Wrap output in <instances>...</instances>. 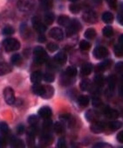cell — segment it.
Returning a JSON list of instances; mask_svg holds the SVG:
<instances>
[{
  "label": "cell",
  "instance_id": "cell-23",
  "mask_svg": "<svg viewBox=\"0 0 123 148\" xmlns=\"http://www.w3.org/2000/svg\"><path fill=\"white\" fill-rule=\"evenodd\" d=\"M70 21H71L70 18L66 15L59 16L58 18V24L61 26H67L70 23Z\"/></svg>",
  "mask_w": 123,
  "mask_h": 148
},
{
  "label": "cell",
  "instance_id": "cell-2",
  "mask_svg": "<svg viewBox=\"0 0 123 148\" xmlns=\"http://www.w3.org/2000/svg\"><path fill=\"white\" fill-rule=\"evenodd\" d=\"M34 60L37 64H44L48 59V55L42 46H37L33 50Z\"/></svg>",
  "mask_w": 123,
  "mask_h": 148
},
{
  "label": "cell",
  "instance_id": "cell-13",
  "mask_svg": "<svg viewBox=\"0 0 123 148\" xmlns=\"http://www.w3.org/2000/svg\"><path fill=\"white\" fill-rule=\"evenodd\" d=\"M54 94V88L51 86H44V89H43V93L41 95V97L43 99H51L52 98Z\"/></svg>",
  "mask_w": 123,
  "mask_h": 148
},
{
  "label": "cell",
  "instance_id": "cell-47",
  "mask_svg": "<svg viewBox=\"0 0 123 148\" xmlns=\"http://www.w3.org/2000/svg\"><path fill=\"white\" fill-rule=\"evenodd\" d=\"M42 5L45 8H51L52 6V0H42Z\"/></svg>",
  "mask_w": 123,
  "mask_h": 148
},
{
  "label": "cell",
  "instance_id": "cell-24",
  "mask_svg": "<svg viewBox=\"0 0 123 148\" xmlns=\"http://www.w3.org/2000/svg\"><path fill=\"white\" fill-rule=\"evenodd\" d=\"M77 101H78V104L82 107H86L89 105V98L86 95H80L78 98Z\"/></svg>",
  "mask_w": 123,
  "mask_h": 148
},
{
  "label": "cell",
  "instance_id": "cell-9",
  "mask_svg": "<svg viewBox=\"0 0 123 148\" xmlns=\"http://www.w3.org/2000/svg\"><path fill=\"white\" fill-rule=\"evenodd\" d=\"M85 117H86V119H87V121L92 122V123H94V122H96V121H99L100 113H99L96 110L90 109V110H88V111L86 112Z\"/></svg>",
  "mask_w": 123,
  "mask_h": 148
},
{
  "label": "cell",
  "instance_id": "cell-3",
  "mask_svg": "<svg viewBox=\"0 0 123 148\" xmlns=\"http://www.w3.org/2000/svg\"><path fill=\"white\" fill-rule=\"evenodd\" d=\"M67 27V37H71L74 34H76L79 30L80 29V22L77 20V19H74V20H71L70 23L66 26Z\"/></svg>",
  "mask_w": 123,
  "mask_h": 148
},
{
  "label": "cell",
  "instance_id": "cell-52",
  "mask_svg": "<svg viewBox=\"0 0 123 148\" xmlns=\"http://www.w3.org/2000/svg\"><path fill=\"white\" fill-rule=\"evenodd\" d=\"M115 70H116L118 72H121V71H122V63H121V62L118 63V64L115 65Z\"/></svg>",
  "mask_w": 123,
  "mask_h": 148
},
{
  "label": "cell",
  "instance_id": "cell-31",
  "mask_svg": "<svg viewBox=\"0 0 123 148\" xmlns=\"http://www.w3.org/2000/svg\"><path fill=\"white\" fill-rule=\"evenodd\" d=\"M53 130L56 133H58V134H61L63 133L64 130H65V127L63 125V124L61 122H56L54 125H53Z\"/></svg>",
  "mask_w": 123,
  "mask_h": 148
},
{
  "label": "cell",
  "instance_id": "cell-25",
  "mask_svg": "<svg viewBox=\"0 0 123 148\" xmlns=\"http://www.w3.org/2000/svg\"><path fill=\"white\" fill-rule=\"evenodd\" d=\"M102 20L106 24H111L113 21V15L109 12H106L102 14Z\"/></svg>",
  "mask_w": 123,
  "mask_h": 148
},
{
  "label": "cell",
  "instance_id": "cell-8",
  "mask_svg": "<svg viewBox=\"0 0 123 148\" xmlns=\"http://www.w3.org/2000/svg\"><path fill=\"white\" fill-rule=\"evenodd\" d=\"M32 25L36 32H38L39 34H44L46 31V26L45 24H43L38 18H33L32 19Z\"/></svg>",
  "mask_w": 123,
  "mask_h": 148
},
{
  "label": "cell",
  "instance_id": "cell-4",
  "mask_svg": "<svg viewBox=\"0 0 123 148\" xmlns=\"http://www.w3.org/2000/svg\"><path fill=\"white\" fill-rule=\"evenodd\" d=\"M3 94H4L5 100L8 105H13L15 103V101H16L15 92L12 88L5 87L3 91Z\"/></svg>",
  "mask_w": 123,
  "mask_h": 148
},
{
  "label": "cell",
  "instance_id": "cell-38",
  "mask_svg": "<svg viewBox=\"0 0 123 148\" xmlns=\"http://www.w3.org/2000/svg\"><path fill=\"white\" fill-rule=\"evenodd\" d=\"M43 79L45 82L47 83H52L54 81L55 79V76H54V74L51 73V72H46L45 74H44L43 75Z\"/></svg>",
  "mask_w": 123,
  "mask_h": 148
},
{
  "label": "cell",
  "instance_id": "cell-26",
  "mask_svg": "<svg viewBox=\"0 0 123 148\" xmlns=\"http://www.w3.org/2000/svg\"><path fill=\"white\" fill-rule=\"evenodd\" d=\"M32 89V92H33L34 94H36V95L41 97V95H42V93H43L44 86H42V85H40V84H34Z\"/></svg>",
  "mask_w": 123,
  "mask_h": 148
},
{
  "label": "cell",
  "instance_id": "cell-35",
  "mask_svg": "<svg viewBox=\"0 0 123 148\" xmlns=\"http://www.w3.org/2000/svg\"><path fill=\"white\" fill-rule=\"evenodd\" d=\"M80 9H81V7H80V5H79V4H76V3H73V4H71L70 5V6H69V10H70V12H72V13H74V14H77V13H79L80 12Z\"/></svg>",
  "mask_w": 123,
  "mask_h": 148
},
{
  "label": "cell",
  "instance_id": "cell-41",
  "mask_svg": "<svg viewBox=\"0 0 123 148\" xmlns=\"http://www.w3.org/2000/svg\"><path fill=\"white\" fill-rule=\"evenodd\" d=\"M47 50H48L49 51L53 52V51H56L58 50V45L55 44V43H49V44L47 45Z\"/></svg>",
  "mask_w": 123,
  "mask_h": 148
},
{
  "label": "cell",
  "instance_id": "cell-54",
  "mask_svg": "<svg viewBox=\"0 0 123 148\" xmlns=\"http://www.w3.org/2000/svg\"><path fill=\"white\" fill-rule=\"evenodd\" d=\"M122 17H123V14H122V12L120 11V12L119 13L118 15V20H119V23L120 25H123V19H122Z\"/></svg>",
  "mask_w": 123,
  "mask_h": 148
},
{
  "label": "cell",
  "instance_id": "cell-7",
  "mask_svg": "<svg viewBox=\"0 0 123 148\" xmlns=\"http://www.w3.org/2000/svg\"><path fill=\"white\" fill-rule=\"evenodd\" d=\"M49 35H50L51 38H52L53 39H55L57 41H61V40H63V38H64V32H63L62 30H61L60 28H58V27L52 28L50 31Z\"/></svg>",
  "mask_w": 123,
  "mask_h": 148
},
{
  "label": "cell",
  "instance_id": "cell-45",
  "mask_svg": "<svg viewBox=\"0 0 123 148\" xmlns=\"http://www.w3.org/2000/svg\"><path fill=\"white\" fill-rule=\"evenodd\" d=\"M107 2L112 10L117 9V0H107Z\"/></svg>",
  "mask_w": 123,
  "mask_h": 148
},
{
  "label": "cell",
  "instance_id": "cell-51",
  "mask_svg": "<svg viewBox=\"0 0 123 148\" xmlns=\"http://www.w3.org/2000/svg\"><path fill=\"white\" fill-rule=\"evenodd\" d=\"M117 140L120 142V143H123V132H120L117 135Z\"/></svg>",
  "mask_w": 123,
  "mask_h": 148
},
{
  "label": "cell",
  "instance_id": "cell-37",
  "mask_svg": "<svg viewBox=\"0 0 123 148\" xmlns=\"http://www.w3.org/2000/svg\"><path fill=\"white\" fill-rule=\"evenodd\" d=\"M0 132L3 135H7L9 133V126L5 122H0Z\"/></svg>",
  "mask_w": 123,
  "mask_h": 148
},
{
  "label": "cell",
  "instance_id": "cell-22",
  "mask_svg": "<svg viewBox=\"0 0 123 148\" xmlns=\"http://www.w3.org/2000/svg\"><path fill=\"white\" fill-rule=\"evenodd\" d=\"M64 74H65L66 76H67L68 78L73 79V78H74L77 75V69L75 67H74V66H68L66 69Z\"/></svg>",
  "mask_w": 123,
  "mask_h": 148
},
{
  "label": "cell",
  "instance_id": "cell-29",
  "mask_svg": "<svg viewBox=\"0 0 123 148\" xmlns=\"http://www.w3.org/2000/svg\"><path fill=\"white\" fill-rule=\"evenodd\" d=\"M11 62L14 65H20L22 64V58L19 54H13L11 58Z\"/></svg>",
  "mask_w": 123,
  "mask_h": 148
},
{
  "label": "cell",
  "instance_id": "cell-30",
  "mask_svg": "<svg viewBox=\"0 0 123 148\" xmlns=\"http://www.w3.org/2000/svg\"><path fill=\"white\" fill-rule=\"evenodd\" d=\"M84 36L87 39H93L96 37V31L93 28H89L85 32Z\"/></svg>",
  "mask_w": 123,
  "mask_h": 148
},
{
  "label": "cell",
  "instance_id": "cell-40",
  "mask_svg": "<svg viewBox=\"0 0 123 148\" xmlns=\"http://www.w3.org/2000/svg\"><path fill=\"white\" fill-rule=\"evenodd\" d=\"M14 32H15L14 28L12 27V26H5V27L3 29V31H2V33H3L4 35H6V36L12 35Z\"/></svg>",
  "mask_w": 123,
  "mask_h": 148
},
{
  "label": "cell",
  "instance_id": "cell-39",
  "mask_svg": "<svg viewBox=\"0 0 123 148\" xmlns=\"http://www.w3.org/2000/svg\"><path fill=\"white\" fill-rule=\"evenodd\" d=\"M91 47V44L87 40H81L80 42V48L82 51H88Z\"/></svg>",
  "mask_w": 123,
  "mask_h": 148
},
{
  "label": "cell",
  "instance_id": "cell-21",
  "mask_svg": "<svg viewBox=\"0 0 123 148\" xmlns=\"http://www.w3.org/2000/svg\"><path fill=\"white\" fill-rule=\"evenodd\" d=\"M80 89L84 92H87V91H90L92 88H93V85H92V82L91 80L89 79H83L80 84Z\"/></svg>",
  "mask_w": 123,
  "mask_h": 148
},
{
  "label": "cell",
  "instance_id": "cell-46",
  "mask_svg": "<svg viewBox=\"0 0 123 148\" xmlns=\"http://www.w3.org/2000/svg\"><path fill=\"white\" fill-rule=\"evenodd\" d=\"M93 147H100V148H108V147H113L111 145L109 144H107V143H104V142H100V143H97L93 145Z\"/></svg>",
  "mask_w": 123,
  "mask_h": 148
},
{
  "label": "cell",
  "instance_id": "cell-28",
  "mask_svg": "<svg viewBox=\"0 0 123 148\" xmlns=\"http://www.w3.org/2000/svg\"><path fill=\"white\" fill-rule=\"evenodd\" d=\"M55 19V17H54V14L52 13V12H47L45 15V18H44V21H45V24L47 25H50L53 23Z\"/></svg>",
  "mask_w": 123,
  "mask_h": 148
},
{
  "label": "cell",
  "instance_id": "cell-36",
  "mask_svg": "<svg viewBox=\"0 0 123 148\" xmlns=\"http://www.w3.org/2000/svg\"><path fill=\"white\" fill-rule=\"evenodd\" d=\"M10 142H11V144H12V145L13 147H24L25 146L24 142L21 139H19V138H12Z\"/></svg>",
  "mask_w": 123,
  "mask_h": 148
},
{
  "label": "cell",
  "instance_id": "cell-11",
  "mask_svg": "<svg viewBox=\"0 0 123 148\" xmlns=\"http://www.w3.org/2000/svg\"><path fill=\"white\" fill-rule=\"evenodd\" d=\"M38 116H40L42 119H50V118L52 117V110H51L50 107H48V106H43V107H41V108L38 110Z\"/></svg>",
  "mask_w": 123,
  "mask_h": 148
},
{
  "label": "cell",
  "instance_id": "cell-33",
  "mask_svg": "<svg viewBox=\"0 0 123 148\" xmlns=\"http://www.w3.org/2000/svg\"><path fill=\"white\" fill-rule=\"evenodd\" d=\"M94 82H95V85H96L98 87H102V86H104V82H105L104 77L101 75V74L96 75L95 78H94Z\"/></svg>",
  "mask_w": 123,
  "mask_h": 148
},
{
  "label": "cell",
  "instance_id": "cell-32",
  "mask_svg": "<svg viewBox=\"0 0 123 148\" xmlns=\"http://www.w3.org/2000/svg\"><path fill=\"white\" fill-rule=\"evenodd\" d=\"M102 32H103V35H104L105 37L110 38V37H112V36L113 35V29L112 26L107 25V26H105V27L103 28Z\"/></svg>",
  "mask_w": 123,
  "mask_h": 148
},
{
  "label": "cell",
  "instance_id": "cell-44",
  "mask_svg": "<svg viewBox=\"0 0 123 148\" xmlns=\"http://www.w3.org/2000/svg\"><path fill=\"white\" fill-rule=\"evenodd\" d=\"M57 147H59V148H65V147H67V143H66V140H65L64 138H60L58 140Z\"/></svg>",
  "mask_w": 123,
  "mask_h": 148
},
{
  "label": "cell",
  "instance_id": "cell-50",
  "mask_svg": "<svg viewBox=\"0 0 123 148\" xmlns=\"http://www.w3.org/2000/svg\"><path fill=\"white\" fill-rule=\"evenodd\" d=\"M7 144V140L5 138H0V147H4Z\"/></svg>",
  "mask_w": 123,
  "mask_h": 148
},
{
  "label": "cell",
  "instance_id": "cell-1",
  "mask_svg": "<svg viewBox=\"0 0 123 148\" xmlns=\"http://www.w3.org/2000/svg\"><path fill=\"white\" fill-rule=\"evenodd\" d=\"M3 46L5 48V50L7 52H11V51H16L18 50H19L20 48V42L16 39V38H7L3 41Z\"/></svg>",
  "mask_w": 123,
  "mask_h": 148
},
{
  "label": "cell",
  "instance_id": "cell-57",
  "mask_svg": "<svg viewBox=\"0 0 123 148\" xmlns=\"http://www.w3.org/2000/svg\"><path fill=\"white\" fill-rule=\"evenodd\" d=\"M69 1H71V2H77V1H79V0H69Z\"/></svg>",
  "mask_w": 123,
  "mask_h": 148
},
{
  "label": "cell",
  "instance_id": "cell-53",
  "mask_svg": "<svg viewBox=\"0 0 123 148\" xmlns=\"http://www.w3.org/2000/svg\"><path fill=\"white\" fill-rule=\"evenodd\" d=\"M45 40H46V38H45V36L44 34H40V35L38 36V41L40 42V43H43V42H45Z\"/></svg>",
  "mask_w": 123,
  "mask_h": 148
},
{
  "label": "cell",
  "instance_id": "cell-6",
  "mask_svg": "<svg viewBox=\"0 0 123 148\" xmlns=\"http://www.w3.org/2000/svg\"><path fill=\"white\" fill-rule=\"evenodd\" d=\"M108 55V51L104 46H97L93 51V56L97 59H102L107 58Z\"/></svg>",
  "mask_w": 123,
  "mask_h": 148
},
{
  "label": "cell",
  "instance_id": "cell-17",
  "mask_svg": "<svg viewBox=\"0 0 123 148\" xmlns=\"http://www.w3.org/2000/svg\"><path fill=\"white\" fill-rule=\"evenodd\" d=\"M42 79H43V75H42L41 71H34L31 75V81L33 84H39Z\"/></svg>",
  "mask_w": 123,
  "mask_h": 148
},
{
  "label": "cell",
  "instance_id": "cell-5",
  "mask_svg": "<svg viewBox=\"0 0 123 148\" xmlns=\"http://www.w3.org/2000/svg\"><path fill=\"white\" fill-rule=\"evenodd\" d=\"M82 18L85 22L89 23V24H94L98 21V17H97L96 12H94L93 11H91V10L85 12Z\"/></svg>",
  "mask_w": 123,
  "mask_h": 148
},
{
  "label": "cell",
  "instance_id": "cell-16",
  "mask_svg": "<svg viewBox=\"0 0 123 148\" xmlns=\"http://www.w3.org/2000/svg\"><path fill=\"white\" fill-rule=\"evenodd\" d=\"M12 71V65L7 63H1L0 64V76L6 75Z\"/></svg>",
  "mask_w": 123,
  "mask_h": 148
},
{
  "label": "cell",
  "instance_id": "cell-19",
  "mask_svg": "<svg viewBox=\"0 0 123 148\" xmlns=\"http://www.w3.org/2000/svg\"><path fill=\"white\" fill-rule=\"evenodd\" d=\"M111 64H112V61L111 60H105L104 62L99 64L97 65V71L99 72H102V71H105L106 70H107L108 68H110L111 66Z\"/></svg>",
  "mask_w": 123,
  "mask_h": 148
},
{
  "label": "cell",
  "instance_id": "cell-49",
  "mask_svg": "<svg viewBox=\"0 0 123 148\" xmlns=\"http://www.w3.org/2000/svg\"><path fill=\"white\" fill-rule=\"evenodd\" d=\"M24 132H25V126H24L23 125H19L18 126V128H17V132H18V134L21 135V134L24 133Z\"/></svg>",
  "mask_w": 123,
  "mask_h": 148
},
{
  "label": "cell",
  "instance_id": "cell-18",
  "mask_svg": "<svg viewBox=\"0 0 123 148\" xmlns=\"http://www.w3.org/2000/svg\"><path fill=\"white\" fill-rule=\"evenodd\" d=\"M93 71V65L89 63H86L81 66L80 69V72H81V75L82 76H87L92 72Z\"/></svg>",
  "mask_w": 123,
  "mask_h": 148
},
{
  "label": "cell",
  "instance_id": "cell-34",
  "mask_svg": "<svg viewBox=\"0 0 123 148\" xmlns=\"http://www.w3.org/2000/svg\"><path fill=\"white\" fill-rule=\"evenodd\" d=\"M38 122H39V119L38 116L36 115H32L28 118V123L31 126H38Z\"/></svg>",
  "mask_w": 123,
  "mask_h": 148
},
{
  "label": "cell",
  "instance_id": "cell-55",
  "mask_svg": "<svg viewBox=\"0 0 123 148\" xmlns=\"http://www.w3.org/2000/svg\"><path fill=\"white\" fill-rule=\"evenodd\" d=\"M119 42H120V45H122V44H123V36H122V35H120V36Z\"/></svg>",
  "mask_w": 123,
  "mask_h": 148
},
{
  "label": "cell",
  "instance_id": "cell-43",
  "mask_svg": "<svg viewBox=\"0 0 123 148\" xmlns=\"http://www.w3.org/2000/svg\"><path fill=\"white\" fill-rule=\"evenodd\" d=\"M45 121L44 122V125H43V128H44V131H49L50 128L52 127V124L50 120V119H45Z\"/></svg>",
  "mask_w": 123,
  "mask_h": 148
},
{
  "label": "cell",
  "instance_id": "cell-42",
  "mask_svg": "<svg viewBox=\"0 0 123 148\" xmlns=\"http://www.w3.org/2000/svg\"><path fill=\"white\" fill-rule=\"evenodd\" d=\"M114 54L117 57H121L122 56V47H121V45L119 44V45H115V47H114Z\"/></svg>",
  "mask_w": 123,
  "mask_h": 148
},
{
  "label": "cell",
  "instance_id": "cell-20",
  "mask_svg": "<svg viewBox=\"0 0 123 148\" xmlns=\"http://www.w3.org/2000/svg\"><path fill=\"white\" fill-rule=\"evenodd\" d=\"M107 83H108V89L111 92H113L115 87H116V84H117V78H116V76L115 75H110L108 77Z\"/></svg>",
  "mask_w": 123,
  "mask_h": 148
},
{
  "label": "cell",
  "instance_id": "cell-48",
  "mask_svg": "<svg viewBox=\"0 0 123 148\" xmlns=\"http://www.w3.org/2000/svg\"><path fill=\"white\" fill-rule=\"evenodd\" d=\"M93 106H95V107H99V106L101 105V101L100 100L99 98L94 97L93 99Z\"/></svg>",
  "mask_w": 123,
  "mask_h": 148
},
{
  "label": "cell",
  "instance_id": "cell-12",
  "mask_svg": "<svg viewBox=\"0 0 123 148\" xmlns=\"http://www.w3.org/2000/svg\"><path fill=\"white\" fill-rule=\"evenodd\" d=\"M54 61L58 64H65L67 61V56L65 52L63 51H60L58 53H57L54 58H53Z\"/></svg>",
  "mask_w": 123,
  "mask_h": 148
},
{
  "label": "cell",
  "instance_id": "cell-56",
  "mask_svg": "<svg viewBox=\"0 0 123 148\" xmlns=\"http://www.w3.org/2000/svg\"><path fill=\"white\" fill-rule=\"evenodd\" d=\"M93 1L94 3H96V4H100L101 0H93Z\"/></svg>",
  "mask_w": 123,
  "mask_h": 148
},
{
  "label": "cell",
  "instance_id": "cell-14",
  "mask_svg": "<svg viewBox=\"0 0 123 148\" xmlns=\"http://www.w3.org/2000/svg\"><path fill=\"white\" fill-rule=\"evenodd\" d=\"M40 139H41V142L43 144L47 145H50L52 142L53 137L52 136V134L50 133L49 131H44V132L42 133V135L40 137Z\"/></svg>",
  "mask_w": 123,
  "mask_h": 148
},
{
  "label": "cell",
  "instance_id": "cell-10",
  "mask_svg": "<svg viewBox=\"0 0 123 148\" xmlns=\"http://www.w3.org/2000/svg\"><path fill=\"white\" fill-rule=\"evenodd\" d=\"M91 131L94 133H100L107 129V125L103 122L96 121L91 125Z\"/></svg>",
  "mask_w": 123,
  "mask_h": 148
},
{
  "label": "cell",
  "instance_id": "cell-15",
  "mask_svg": "<svg viewBox=\"0 0 123 148\" xmlns=\"http://www.w3.org/2000/svg\"><path fill=\"white\" fill-rule=\"evenodd\" d=\"M104 114L107 118L108 119H115L119 117V112L118 111L108 107H106V109L104 110Z\"/></svg>",
  "mask_w": 123,
  "mask_h": 148
},
{
  "label": "cell",
  "instance_id": "cell-27",
  "mask_svg": "<svg viewBox=\"0 0 123 148\" xmlns=\"http://www.w3.org/2000/svg\"><path fill=\"white\" fill-rule=\"evenodd\" d=\"M121 125H122L121 122L116 120V121H112V122H110L108 125H107V128L108 127L111 131H116V130H118L119 128H120Z\"/></svg>",
  "mask_w": 123,
  "mask_h": 148
}]
</instances>
